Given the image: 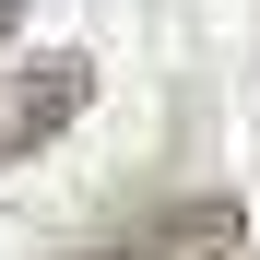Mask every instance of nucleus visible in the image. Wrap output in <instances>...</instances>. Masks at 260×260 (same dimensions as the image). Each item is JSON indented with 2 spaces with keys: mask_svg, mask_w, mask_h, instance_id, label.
Masks as SVG:
<instances>
[{
  "mask_svg": "<svg viewBox=\"0 0 260 260\" xmlns=\"http://www.w3.org/2000/svg\"><path fill=\"white\" fill-rule=\"evenodd\" d=\"M95 107V59L59 48V59H12L0 71V166H24L36 142H59V130Z\"/></svg>",
  "mask_w": 260,
  "mask_h": 260,
  "instance_id": "f257e3e1",
  "label": "nucleus"
},
{
  "mask_svg": "<svg viewBox=\"0 0 260 260\" xmlns=\"http://www.w3.org/2000/svg\"><path fill=\"white\" fill-rule=\"evenodd\" d=\"M248 248V213L237 201H166V213H142V225H118V237H95L83 260H237Z\"/></svg>",
  "mask_w": 260,
  "mask_h": 260,
  "instance_id": "f03ea898",
  "label": "nucleus"
},
{
  "mask_svg": "<svg viewBox=\"0 0 260 260\" xmlns=\"http://www.w3.org/2000/svg\"><path fill=\"white\" fill-rule=\"evenodd\" d=\"M12 24H24V0H0V36H12Z\"/></svg>",
  "mask_w": 260,
  "mask_h": 260,
  "instance_id": "7ed1b4c3",
  "label": "nucleus"
}]
</instances>
